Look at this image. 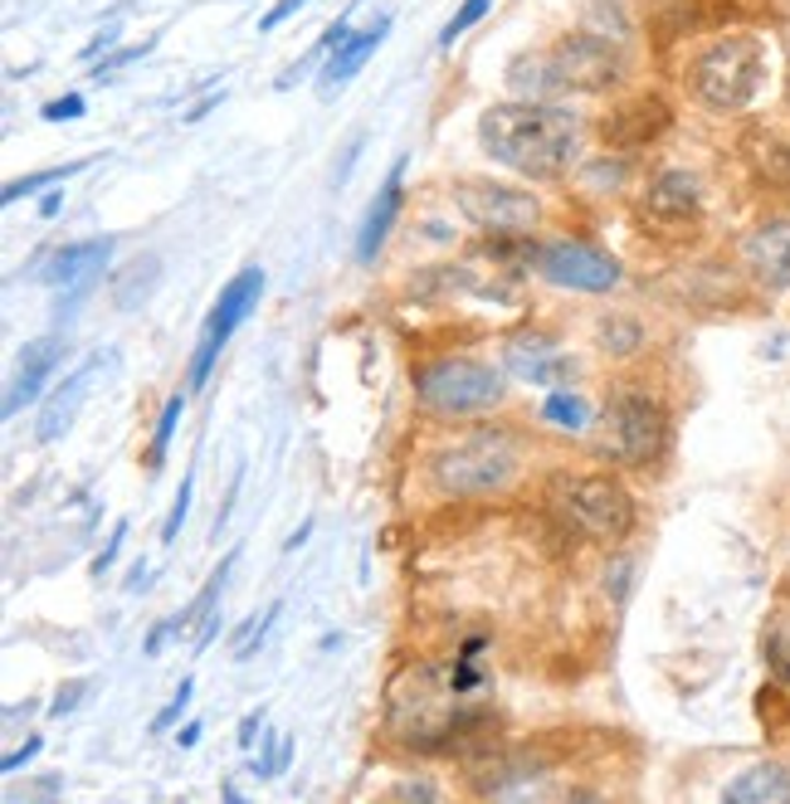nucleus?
<instances>
[{"mask_svg": "<svg viewBox=\"0 0 790 804\" xmlns=\"http://www.w3.org/2000/svg\"><path fill=\"white\" fill-rule=\"evenodd\" d=\"M479 146L527 180H561L581 156V118L533 98L493 103L479 118Z\"/></svg>", "mask_w": 790, "mask_h": 804, "instance_id": "1", "label": "nucleus"}, {"mask_svg": "<svg viewBox=\"0 0 790 804\" xmlns=\"http://www.w3.org/2000/svg\"><path fill=\"white\" fill-rule=\"evenodd\" d=\"M459 697L449 683V668L410 663L391 678L386 687V731L415 756H449V736H454Z\"/></svg>", "mask_w": 790, "mask_h": 804, "instance_id": "2", "label": "nucleus"}, {"mask_svg": "<svg viewBox=\"0 0 790 804\" xmlns=\"http://www.w3.org/2000/svg\"><path fill=\"white\" fill-rule=\"evenodd\" d=\"M523 473V444L507 429H473L425 459V478L439 497H498Z\"/></svg>", "mask_w": 790, "mask_h": 804, "instance_id": "3", "label": "nucleus"}, {"mask_svg": "<svg viewBox=\"0 0 790 804\" xmlns=\"http://www.w3.org/2000/svg\"><path fill=\"white\" fill-rule=\"evenodd\" d=\"M410 390L420 410L439 420H464V415H489L507 400L503 371H493L479 356H459V351H439V356L415 361Z\"/></svg>", "mask_w": 790, "mask_h": 804, "instance_id": "4", "label": "nucleus"}, {"mask_svg": "<svg viewBox=\"0 0 790 804\" xmlns=\"http://www.w3.org/2000/svg\"><path fill=\"white\" fill-rule=\"evenodd\" d=\"M551 507L571 531H581L585 541H601V547H625L639 522L635 493L615 473H561L551 483Z\"/></svg>", "mask_w": 790, "mask_h": 804, "instance_id": "5", "label": "nucleus"}, {"mask_svg": "<svg viewBox=\"0 0 790 804\" xmlns=\"http://www.w3.org/2000/svg\"><path fill=\"white\" fill-rule=\"evenodd\" d=\"M766 49L756 35H722L713 40L693 64H688V88L703 108L713 112H742L761 88Z\"/></svg>", "mask_w": 790, "mask_h": 804, "instance_id": "6", "label": "nucleus"}, {"mask_svg": "<svg viewBox=\"0 0 790 804\" xmlns=\"http://www.w3.org/2000/svg\"><path fill=\"white\" fill-rule=\"evenodd\" d=\"M673 420L659 395L649 390H615L605 405V449L625 469H654L669 459Z\"/></svg>", "mask_w": 790, "mask_h": 804, "instance_id": "7", "label": "nucleus"}, {"mask_svg": "<svg viewBox=\"0 0 790 804\" xmlns=\"http://www.w3.org/2000/svg\"><path fill=\"white\" fill-rule=\"evenodd\" d=\"M449 200L464 214V224L483 234V240H523L541 224V200L523 186H507L493 176H464L449 186Z\"/></svg>", "mask_w": 790, "mask_h": 804, "instance_id": "8", "label": "nucleus"}, {"mask_svg": "<svg viewBox=\"0 0 790 804\" xmlns=\"http://www.w3.org/2000/svg\"><path fill=\"white\" fill-rule=\"evenodd\" d=\"M635 220L639 230L654 234L663 244H679L703 224V180L683 166H669L639 190L635 200Z\"/></svg>", "mask_w": 790, "mask_h": 804, "instance_id": "9", "label": "nucleus"}, {"mask_svg": "<svg viewBox=\"0 0 790 804\" xmlns=\"http://www.w3.org/2000/svg\"><path fill=\"white\" fill-rule=\"evenodd\" d=\"M551 74H557L561 93H611L625 78V54L619 44L591 35V30H571L551 44Z\"/></svg>", "mask_w": 790, "mask_h": 804, "instance_id": "10", "label": "nucleus"}, {"mask_svg": "<svg viewBox=\"0 0 790 804\" xmlns=\"http://www.w3.org/2000/svg\"><path fill=\"white\" fill-rule=\"evenodd\" d=\"M259 293H264V268H244V274H234V278L220 288L216 308H210L206 327H200V346H196V356H190V371H186V385H190V390H206V381H210V371H216L224 342H230L234 327H240L244 317L254 312Z\"/></svg>", "mask_w": 790, "mask_h": 804, "instance_id": "11", "label": "nucleus"}, {"mask_svg": "<svg viewBox=\"0 0 790 804\" xmlns=\"http://www.w3.org/2000/svg\"><path fill=\"white\" fill-rule=\"evenodd\" d=\"M537 274L557 288H571V293H611L619 288L625 268H619L615 254H605L601 244L591 240H551V244H537Z\"/></svg>", "mask_w": 790, "mask_h": 804, "instance_id": "12", "label": "nucleus"}, {"mask_svg": "<svg viewBox=\"0 0 790 804\" xmlns=\"http://www.w3.org/2000/svg\"><path fill=\"white\" fill-rule=\"evenodd\" d=\"M669 122H673V108L663 103L659 93L629 98V103H619L601 118V142H605V152H615V156L645 152V146H654L663 132H669Z\"/></svg>", "mask_w": 790, "mask_h": 804, "instance_id": "13", "label": "nucleus"}, {"mask_svg": "<svg viewBox=\"0 0 790 804\" xmlns=\"http://www.w3.org/2000/svg\"><path fill=\"white\" fill-rule=\"evenodd\" d=\"M503 371L537 390H561L575 376V361L547 332H517L503 342Z\"/></svg>", "mask_w": 790, "mask_h": 804, "instance_id": "14", "label": "nucleus"}, {"mask_svg": "<svg viewBox=\"0 0 790 804\" xmlns=\"http://www.w3.org/2000/svg\"><path fill=\"white\" fill-rule=\"evenodd\" d=\"M742 274L761 293L790 288V214H771L742 240Z\"/></svg>", "mask_w": 790, "mask_h": 804, "instance_id": "15", "label": "nucleus"}, {"mask_svg": "<svg viewBox=\"0 0 790 804\" xmlns=\"http://www.w3.org/2000/svg\"><path fill=\"white\" fill-rule=\"evenodd\" d=\"M112 249H118V240H78V244H64V249H54V264L44 268V283H54V288H69L74 298L78 293H88L94 288V278L108 268V258H112Z\"/></svg>", "mask_w": 790, "mask_h": 804, "instance_id": "16", "label": "nucleus"}, {"mask_svg": "<svg viewBox=\"0 0 790 804\" xmlns=\"http://www.w3.org/2000/svg\"><path fill=\"white\" fill-rule=\"evenodd\" d=\"M401 200H405V162L391 166V176L381 180L376 200H371L366 220H361V234H356V264H376V254L386 249L391 230H395V214H401Z\"/></svg>", "mask_w": 790, "mask_h": 804, "instance_id": "17", "label": "nucleus"}, {"mask_svg": "<svg viewBox=\"0 0 790 804\" xmlns=\"http://www.w3.org/2000/svg\"><path fill=\"white\" fill-rule=\"evenodd\" d=\"M64 361V342L59 337H35V342H25L20 351V366H15V381H10V395H6V415H20V405L40 400L44 381L59 371Z\"/></svg>", "mask_w": 790, "mask_h": 804, "instance_id": "18", "label": "nucleus"}, {"mask_svg": "<svg viewBox=\"0 0 790 804\" xmlns=\"http://www.w3.org/2000/svg\"><path fill=\"white\" fill-rule=\"evenodd\" d=\"M94 371H98V356H94V361H84V366H78L74 376L64 381L59 390L50 395V400H44V410H40V425H35V434L44 439V444H50V439H59L64 429L74 425V410H78V400H84V395H88V385H94Z\"/></svg>", "mask_w": 790, "mask_h": 804, "instance_id": "19", "label": "nucleus"}, {"mask_svg": "<svg viewBox=\"0 0 790 804\" xmlns=\"http://www.w3.org/2000/svg\"><path fill=\"white\" fill-rule=\"evenodd\" d=\"M391 35V15H376V25H366V30H356V35H347L342 44H337L332 54H327V69H322V88H337V84H347L361 64L376 54V44Z\"/></svg>", "mask_w": 790, "mask_h": 804, "instance_id": "20", "label": "nucleus"}, {"mask_svg": "<svg viewBox=\"0 0 790 804\" xmlns=\"http://www.w3.org/2000/svg\"><path fill=\"white\" fill-rule=\"evenodd\" d=\"M727 804H786L790 800V770L776 761H761L751 770H742L727 790H722Z\"/></svg>", "mask_w": 790, "mask_h": 804, "instance_id": "21", "label": "nucleus"}, {"mask_svg": "<svg viewBox=\"0 0 790 804\" xmlns=\"http://www.w3.org/2000/svg\"><path fill=\"white\" fill-rule=\"evenodd\" d=\"M645 346H649V327L639 322V317H629V312H605L601 322H595V351H601V356H611V361H635V356H645Z\"/></svg>", "mask_w": 790, "mask_h": 804, "instance_id": "22", "label": "nucleus"}, {"mask_svg": "<svg viewBox=\"0 0 790 804\" xmlns=\"http://www.w3.org/2000/svg\"><path fill=\"white\" fill-rule=\"evenodd\" d=\"M507 84H513L517 98H533V103H551V98L561 93L547 49H541V54H517V59L507 64Z\"/></svg>", "mask_w": 790, "mask_h": 804, "instance_id": "23", "label": "nucleus"}, {"mask_svg": "<svg viewBox=\"0 0 790 804\" xmlns=\"http://www.w3.org/2000/svg\"><path fill=\"white\" fill-rule=\"evenodd\" d=\"M541 425H551V429H561V434H585L591 429V420H595V410H591V400L585 395H575V390H551L547 400H541V415H537Z\"/></svg>", "mask_w": 790, "mask_h": 804, "instance_id": "24", "label": "nucleus"}, {"mask_svg": "<svg viewBox=\"0 0 790 804\" xmlns=\"http://www.w3.org/2000/svg\"><path fill=\"white\" fill-rule=\"evenodd\" d=\"M581 30H591V35H601V40H611V44L625 49V40L635 35V20H629L625 0H585Z\"/></svg>", "mask_w": 790, "mask_h": 804, "instance_id": "25", "label": "nucleus"}, {"mask_svg": "<svg viewBox=\"0 0 790 804\" xmlns=\"http://www.w3.org/2000/svg\"><path fill=\"white\" fill-rule=\"evenodd\" d=\"M156 278H162V264H156V258H138L128 274L112 283V302H118V308H138L142 298H152Z\"/></svg>", "mask_w": 790, "mask_h": 804, "instance_id": "26", "label": "nucleus"}, {"mask_svg": "<svg viewBox=\"0 0 790 804\" xmlns=\"http://www.w3.org/2000/svg\"><path fill=\"white\" fill-rule=\"evenodd\" d=\"M180 415H186V395H172V400L162 405V415H156V429H152V444H146V473H162L166 463V449H172V434L180 425Z\"/></svg>", "mask_w": 790, "mask_h": 804, "instance_id": "27", "label": "nucleus"}, {"mask_svg": "<svg viewBox=\"0 0 790 804\" xmlns=\"http://www.w3.org/2000/svg\"><path fill=\"white\" fill-rule=\"evenodd\" d=\"M751 156H756V172H761V180H771V186H781V190H790V137H761L751 146Z\"/></svg>", "mask_w": 790, "mask_h": 804, "instance_id": "28", "label": "nucleus"}, {"mask_svg": "<svg viewBox=\"0 0 790 804\" xmlns=\"http://www.w3.org/2000/svg\"><path fill=\"white\" fill-rule=\"evenodd\" d=\"M88 162H69V166H50V172H30V176H15L6 190H0V200L6 206H15V200H25V196H40L44 186H54V180H69V176H78Z\"/></svg>", "mask_w": 790, "mask_h": 804, "instance_id": "29", "label": "nucleus"}, {"mask_svg": "<svg viewBox=\"0 0 790 804\" xmlns=\"http://www.w3.org/2000/svg\"><path fill=\"white\" fill-rule=\"evenodd\" d=\"M449 683H454L459 697H469V693H483V687H489V673L479 668V659L454 653V663H449Z\"/></svg>", "mask_w": 790, "mask_h": 804, "instance_id": "30", "label": "nucleus"}, {"mask_svg": "<svg viewBox=\"0 0 790 804\" xmlns=\"http://www.w3.org/2000/svg\"><path fill=\"white\" fill-rule=\"evenodd\" d=\"M190 697H196V683H190V678H180V687H176V693H172V702H166V707H162V712H156V717H152V727H146V731H152V736L172 731V727H176V722H180V717H186Z\"/></svg>", "mask_w": 790, "mask_h": 804, "instance_id": "31", "label": "nucleus"}, {"mask_svg": "<svg viewBox=\"0 0 790 804\" xmlns=\"http://www.w3.org/2000/svg\"><path fill=\"white\" fill-rule=\"evenodd\" d=\"M489 5H493V0H464V5L454 10V20H449V25L439 30V49H449V44H454L459 35H464L469 25H479V20L489 15Z\"/></svg>", "mask_w": 790, "mask_h": 804, "instance_id": "32", "label": "nucleus"}, {"mask_svg": "<svg viewBox=\"0 0 790 804\" xmlns=\"http://www.w3.org/2000/svg\"><path fill=\"white\" fill-rule=\"evenodd\" d=\"M190 488H196V469H190L186 478H180V493H176L172 513H166V522H162V541H166V547H176L180 527H186V513H190Z\"/></svg>", "mask_w": 790, "mask_h": 804, "instance_id": "33", "label": "nucleus"}, {"mask_svg": "<svg viewBox=\"0 0 790 804\" xmlns=\"http://www.w3.org/2000/svg\"><path fill=\"white\" fill-rule=\"evenodd\" d=\"M766 668H771L776 683L790 687V629H771V634H766Z\"/></svg>", "mask_w": 790, "mask_h": 804, "instance_id": "34", "label": "nucleus"}, {"mask_svg": "<svg viewBox=\"0 0 790 804\" xmlns=\"http://www.w3.org/2000/svg\"><path fill=\"white\" fill-rule=\"evenodd\" d=\"M585 180H591V190H619V180H625V162H611V152H605L595 166H585Z\"/></svg>", "mask_w": 790, "mask_h": 804, "instance_id": "35", "label": "nucleus"}, {"mask_svg": "<svg viewBox=\"0 0 790 804\" xmlns=\"http://www.w3.org/2000/svg\"><path fill=\"white\" fill-rule=\"evenodd\" d=\"M84 693H88V678H69V683L54 693V702H50V717H69V712L84 702Z\"/></svg>", "mask_w": 790, "mask_h": 804, "instance_id": "36", "label": "nucleus"}, {"mask_svg": "<svg viewBox=\"0 0 790 804\" xmlns=\"http://www.w3.org/2000/svg\"><path fill=\"white\" fill-rule=\"evenodd\" d=\"M278 609H284V605H268V609H264V619H259V629L250 634V643H244V649H240V653H234V659H240V663H250V659H254V653H259V649H264L268 629H274V625H278Z\"/></svg>", "mask_w": 790, "mask_h": 804, "instance_id": "37", "label": "nucleus"}, {"mask_svg": "<svg viewBox=\"0 0 790 804\" xmlns=\"http://www.w3.org/2000/svg\"><path fill=\"white\" fill-rule=\"evenodd\" d=\"M122 541H128V517H122L118 527H112V537H108V547L94 557V575H108L112 571V561H118V551H122Z\"/></svg>", "mask_w": 790, "mask_h": 804, "instance_id": "38", "label": "nucleus"}, {"mask_svg": "<svg viewBox=\"0 0 790 804\" xmlns=\"http://www.w3.org/2000/svg\"><path fill=\"white\" fill-rule=\"evenodd\" d=\"M391 800H439V785L425 775L415 780H401V785H391Z\"/></svg>", "mask_w": 790, "mask_h": 804, "instance_id": "39", "label": "nucleus"}, {"mask_svg": "<svg viewBox=\"0 0 790 804\" xmlns=\"http://www.w3.org/2000/svg\"><path fill=\"white\" fill-rule=\"evenodd\" d=\"M74 118H84V98L78 93H64L44 108V122H74Z\"/></svg>", "mask_w": 790, "mask_h": 804, "instance_id": "40", "label": "nucleus"}, {"mask_svg": "<svg viewBox=\"0 0 790 804\" xmlns=\"http://www.w3.org/2000/svg\"><path fill=\"white\" fill-rule=\"evenodd\" d=\"M303 5H308V0H278V5H268L264 15H259V30H278L288 15H298Z\"/></svg>", "mask_w": 790, "mask_h": 804, "instance_id": "41", "label": "nucleus"}, {"mask_svg": "<svg viewBox=\"0 0 790 804\" xmlns=\"http://www.w3.org/2000/svg\"><path fill=\"white\" fill-rule=\"evenodd\" d=\"M40 746H44V736H30V741L20 746V751H10L6 761H0V770H6V775H15L20 766H30V761H35V756H40Z\"/></svg>", "mask_w": 790, "mask_h": 804, "instance_id": "42", "label": "nucleus"}, {"mask_svg": "<svg viewBox=\"0 0 790 804\" xmlns=\"http://www.w3.org/2000/svg\"><path fill=\"white\" fill-rule=\"evenodd\" d=\"M146 49H152V44H132V49H118V54H112V59H103V64H98V69H94V78H108L112 69H122V64L142 59V54H146Z\"/></svg>", "mask_w": 790, "mask_h": 804, "instance_id": "43", "label": "nucleus"}, {"mask_svg": "<svg viewBox=\"0 0 790 804\" xmlns=\"http://www.w3.org/2000/svg\"><path fill=\"white\" fill-rule=\"evenodd\" d=\"M254 736H264V707H259V712H250V717L240 722V746H244V751H250V746H254Z\"/></svg>", "mask_w": 790, "mask_h": 804, "instance_id": "44", "label": "nucleus"}, {"mask_svg": "<svg viewBox=\"0 0 790 804\" xmlns=\"http://www.w3.org/2000/svg\"><path fill=\"white\" fill-rule=\"evenodd\" d=\"M172 619H162V625H152V634H146V643H142V653H162V643L172 639Z\"/></svg>", "mask_w": 790, "mask_h": 804, "instance_id": "45", "label": "nucleus"}, {"mask_svg": "<svg viewBox=\"0 0 790 804\" xmlns=\"http://www.w3.org/2000/svg\"><path fill=\"white\" fill-rule=\"evenodd\" d=\"M347 35H352V25H347V20H337V25H327V35H322L318 49H337V44H342Z\"/></svg>", "mask_w": 790, "mask_h": 804, "instance_id": "46", "label": "nucleus"}, {"mask_svg": "<svg viewBox=\"0 0 790 804\" xmlns=\"http://www.w3.org/2000/svg\"><path fill=\"white\" fill-rule=\"evenodd\" d=\"M59 206H64V190H50V196L40 200V214H44V220H54V214H59Z\"/></svg>", "mask_w": 790, "mask_h": 804, "instance_id": "47", "label": "nucleus"}, {"mask_svg": "<svg viewBox=\"0 0 790 804\" xmlns=\"http://www.w3.org/2000/svg\"><path fill=\"white\" fill-rule=\"evenodd\" d=\"M176 741H180V751H190V746L200 741V722H186V727L176 731Z\"/></svg>", "mask_w": 790, "mask_h": 804, "instance_id": "48", "label": "nucleus"}, {"mask_svg": "<svg viewBox=\"0 0 790 804\" xmlns=\"http://www.w3.org/2000/svg\"><path fill=\"white\" fill-rule=\"evenodd\" d=\"M308 531H312V517H308V522H303V527H298V531H293V537L284 541V551H298L303 541H308Z\"/></svg>", "mask_w": 790, "mask_h": 804, "instance_id": "49", "label": "nucleus"}, {"mask_svg": "<svg viewBox=\"0 0 790 804\" xmlns=\"http://www.w3.org/2000/svg\"><path fill=\"white\" fill-rule=\"evenodd\" d=\"M108 44H118V30H103L94 44H88V54H98V49H108Z\"/></svg>", "mask_w": 790, "mask_h": 804, "instance_id": "50", "label": "nucleus"}, {"mask_svg": "<svg viewBox=\"0 0 790 804\" xmlns=\"http://www.w3.org/2000/svg\"><path fill=\"white\" fill-rule=\"evenodd\" d=\"M210 108H220V98H206V103H200V108H190V112H186V122H200Z\"/></svg>", "mask_w": 790, "mask_h": 804, "instance_id": "51", "label": "nucleus"}, {"mask_svg": "<svg viewBox=\"0 0 790 804\" xmlns=\"http://www.w3.org/2000/svg\"><path fill=\"white\" fill-rule=\"evenodd\" d=\"M786 98H790V69H786Z\"/></svg>", "mask_w": 790, "mask_h": 804, "instance_id": "52", "label": "nucleus"}]
</instances>
